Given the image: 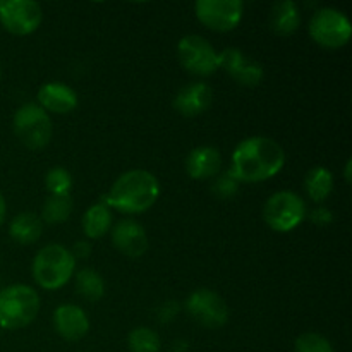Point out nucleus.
Instances as JSON below:
<instances>
[{
  "label": "nucleus",
  "instance_id": "nucleus-16",
  "mask_svg": "<svg viewBox=\"0 0 352 352\" xmlns=\"http://www.w3.org/2000/svg\"><path fill=\"white\" fill-rule=\"evenodd\" d=\"M38 102L47 113H69L78 107V95L71 86L47 82L38 89Z\"/></svg>",
  "mask_w": 352,
  "mask_h": 352
},
{
  "label": "nucleus",
  "instance_id": "nucleus-4",
  "mask_svg": "<svg viewBox=\"0 0 352 352\" xmlns=\"http://www.w3.org/2000/svg\"><path fill=\"white\" fill-rule=\"evenodd\" d=\"M40 311V296L33 287L14 284L0 291V329L28 327Z\"/></svg>",
  "mask_w": 352,
  "mask_h": 352
},
{
  "label": "nucleus",
  "instance_id": "nucleus-20",
  "mask_svg": "<svg viewBox=\"0 0 352 352\" xmlns=\"http://www.w3.org/2000/svg\"><path fill=\"white\" fill-rule=\"evenodd\" d=\"M112 226V213L105 203H96L89 206L82 215V230L89 239H100L109 232Z\"/></svg>",
  "mask_w": 352,
  "mask_h": 352
},
{
  "label": "nucleus",
  "instance_id": "nucleus-27",
  "mask_svg": "<svg viewBox=\"0 0 352 352\" xmlns=\"http://www.w3.org/2000/svg\"><path fill=\"white\" fill-rule=\"evenodd\" d=\"M212 189L219 198H232L239 189V181L230 172H226L215 179Z\"/></svg>",
  "mask_w": 352,
  "mask_h": 352
},
{
  "label": "nucleus",
  "instance_id": "nucleus-28",
  "mask_svg": "<svg viewBox=\"0 0 352 352\" xmlns=\"http://www.w3.org/2000/svg\"><path fill=\"white\" fill-rule=\"evenodd\" d=\"M311 220L316 226H329L333 220V215L329 208H325V206H316L311 212Z\"/></svg>",
  "mask_w": 352,
  "mask_h": 352
},
{
  "label": "nucleus",
  "instance_id": "nucleus-11",
  "mask_svg": "<svg viewBox=\"0 0 352 352\" xmlns=\"http://www.w3.org/2000/svg\"><path fill=\"white\" fill-rule=\"evenodd\" d=\"M43 10L33 0H6L0 3V24L9 33L24 36L40 28Z\"/></svg>",
  "mask_w": 352,
  "mask_h": 352
},
{
  "label": "nucleus",
  "instance_id": "nucleus-8",
  "mask_svg": "<svg viewBox=\"0 0 352 352\" xmlns=\"http://www.w3.org/2000/svg\"><path fill=\"white\" fill-rule=\"evenodd\" d=\"M177 57L182 67L195 76H210L219 69V52L199 34L181 38L177 45Z\"/></svg>",
  "mask_w": 352,
  "mask_h": 352
},
{
  "label": "nucleus",
  "instance_id": "nucleus-2",
  "mask_svg": "<svg viewBox=\"0 0 352 352\" xmlns=\"http://www.w3.org/2000/svg\"><path fill=\"white\" fill-rule=\"evenodd\" d=\"M160 196V184L151 172L136 170L124 172L116 179L105 196V205L122 213H143L157 203Z\"/></svg>",
  "mask_w": 352,
  "mask_h": 352
},
{
  "label": "nucleus",
  "instance_id": "nucleus-19",
  "mask_svg": "<svg viewBox=\"0 0 352 352\" xmlns=\"http://www.w3.org/2000/svg\"><path fill=\"white\" fill-rule=\"evenodd\" d=\"M43 232L41 220L34 213L24 212L12 219L9 227V234L16 243L19 244H33L36 243Z\"/></svg>",
  "mask_w": 352,
  "mask_h": 352
},
{
  "label": "nucleus",
  "instance_id": "nucleus-29",
  "mask_svg": "<svg viewBox=\"0 0 352 352\" xmlns=\"http://www.w3.org/2000/svg\"><path fill=\"white\" fill-rule=\"evenodd\" d=\"M74 258H88L91 254V246L86 241H79L74 244V251H71Z\"/></svg>",
  "mask_w": 352,
  "mask_h": 352
},
{
  "label": "nucleus",
  "instance_id": "nucleus-13",
  "mask_svg": "<svg viewBox=\"0 0 352 352\" xmlns=\"http://www.w3.org/2000/svg\"><path fill=\"white\" fill-rule=\"evenodd\" d=\"M112 243L126 256L140 258L148 250L146 230L134 220H120L112 229Z\"/></svg>",
  "mask_w": 352,
  "mask_h": 352
},
{
  "label": "nucleus",
  "instance_id": "nucleus-30",
  "mask_svg": "<svg viewBox=\"0 0 352 352\" xmlns=\"http://www.w3.org/2000/svg\"><path fill=\"white\" fill-rule=\"evenodd\" d=\"M6 199H3L2 192H0V226L3 223V220H6Z\"/></svg>",
  "mask_w": 352,
  "mask_h": 352
},
{
  "label": "nucleus",
  "instance_id": "nucleus-9",
  "mask_svg": "<svg viewBox=\"0 0 352 352\" xmlns=\"http://www.w3.org/2000/svg\"><path fill=\"white\" fill-rule=\"evenodd\" d=\"M195 12L203 26L227 33L241 23L244 6L241 0H198L195 3Z\"/></svg>",
  "mask_w": 352,
  "mask_h": 352
},
{
  "label": "nucleus",
  "instance_id": "nucleus-15",
  "mask_svg": "<svg viewBox=\"0 0 352 352\" xmlns=\"http://www.w3.org/2000/svg\"><path fill=\"white\" fill-rule=\"evenodd\" d=\"M213 102V91L205 82L184 86L174 98V109L184 117H196L206 112Z\"/></svg>",
  "mask_w": 352,
  "mask_h": 352
},
{
  "label": "nucleus",
  "instance_id": "nucleus-22",
  "mask_svg": "<svg viewBox=\"0 0 352 352\" xmlns=\"http://www.w3.org/2000/svg\"><path fill=\"white\" fill-rule=\"evenodd\" d=\"M76 291L88 301H100L105 294V280L93 268H82L76 275Z\"/></svg>",
  "mask_w": 352,
  "mask_h": 352
},
{
  "label": "nucleus",
  "instance_id": "nucleus-6",
  "mask_svg": "<svg viewBox=\"0 0 352 352\" xmlns=\"http://www.w3.org/2000/svg\"><path fill=\"white\" fill-rule=\"evenodd\" d=\"M306 217V205L294 191H278L267 199L263 219L275 232H291Z\"/></svg>",
  "mask_w": 352,
  "mask_h": 352
},
{
  "label": "nucleus",
  "instance_id": "nucleus-23",
  "mask_svg": "<svg viewBox=\"0 0 352 352\" xmlns=\"http://www.w3.org/2000/svg\"><path fill=\"white\" fill-rule=\"evenodd\" d=\"M72 213V199L69 195H50L43 205V220L50 226L67 222Z\"/></svg>",
  "mask_w": 352,
  "mask_h": 352
},
{
  "label": "nucleus",
  "instance_id": "nucleus-1",
  "mask_svg": "<svg viewBox=\"0 0 352 352\" xmlns=\"http://www.w3.org/2000/svg\"><path fill=\"white\" fill-rule=\"evenodd\" d=\"M284 165L285 151L277 141L254 136L237 144L229 172L239 182H263L277 175Z\"/></svg>",
  "mask_w": 352,
  "mask_h": 352
},
{
  "label": "nucleus",
  "instance_id": "nucleus-32",
  "mask_svg": "<svg viewBox=\"0 0 352 352\" xmlns=\"http://www.w3.org/2000/svg\"><path fill=\"white\" fill-rule=\"evenodd\" d=\"M0 76H2V69H0Z\"/></svg>",
  "mask_w": 352,
  "mask_h": 352
},
{
  "label": "nucleus",
  "instance_id": "nucleus-31",
  "mask_svg": "<svg viewBox=\"0 0 352 352\" xmlns=\"http://www.w3.org/2000/svg\"><path fill=\"white\" fill-rule=\"evenodd\" d=\"M351 167H352V160L349 158V160L346 162V181L351 182Z\"/></svg>",
  "mask_w": 352,
  "mask_h": 352
},
{
  "label": "nucleus",
  "instance_id": "nucleus-21",
  "mask_svg": "<svg viewBox=\"0 0 352 352\" xmlns=\"http://www.w3.org/2000/svg\"><path fill=\"white\" fill-rule=\"evenodd\" d=\"M305 189L315 203L325 201L333 189V175L329 168L313 167L305 177Z\"/></svg>",
  "mask_w": 352,
  "mask_h": 352
},
{
  "label": "nucleus",
  "instance_id": "nucleus-12",
  "mask_svg": "<svg viewBox=\"0 0 352 352\" xmlns=\"http://www.w3.org/2000/svg\"><path fill=\"white\" fill-rule=\"evenodd\" d=\"M219 67H222L237 85L258 86L263 81V65L248 57L239 48H226L219 54Z\"/></svg>",
  "mask_w": 352,
  "mask_h": 352
},
{
  "label": "nucleus",
  "instance_id": "nucleus-3",
  "mask_svg": "<svg viewBox=\"0 0 352 352\" xmlns=\"http://www.w3.org/2000/svg\"><path fill=\"white\" fill-rule=\"evenodd\" d=\"M33 277L41 289L57 291L67 284L76 270V258L60 244L41 248L33 260Z\"/></svg>",
  "mask_w": 352,
  "mask_h": 352
},
{
  "label": "nucleus",
  "instance_id": "nucleus-25",
  "mask_svg": "<svg viewBox=\"0 0 352 352\" xmlns=\"http://www.w3.org/2000/svg\"><path fill=\"white\" fill-rule=\"evenodd\" d=\"M45 186L50 195H69L72 189V175L65 168L55 167L45 175Z\"/></svg>",
  "mask_w": 352,
  "mask_h": 352
},
{
  "label": "nucleus",
  "instance_id": "nucleus-14",
  "mask_svg": "<svg viewBox=\"0 0 352 352\" xmlns=\"http://www.w3.org/2000/svg\"><path fill=\"white\" fill-rule=\"evenodd\" d=\"M54 327L62 339L76 342L88 333L89 320L79 306L62 305L54 311Z\"/></svg>",
  "mask_w": 352,
  "mask_h": 352
},
{
  "label": "nucleus",
  "instance_id": "nucleus-10",
  "mask_svg": "<svg viewBox=\"0 0 352 352\" xmlns=\"http://www.w3.org/2000/svg\"><path fill=\"white\" fill-rule=\"evenodd\" d=\"M186 309L196 323L206 329H220L229 320V306L217 292L196 289L186 299Z\"/></svg>",
  "mask_w": 352,
  "mask_h": 352
},
{
  "label": "nucleus",
  "instance_id": "nucleus-17",
  "mask_svg": "<svg viewBox=\"0 0 352 352\" xmlns=\"http://www.w3.org/2000/svg\"><path fill=\"white\" fill-rule=\"evenodd\" d=\"M220 168H222V155L213 146L195 148L186 158V172L196 181L217 177Z\"/></svg>",
  "mask_w": 352,
  "mask_h": 352
},
{
  "label": "nucleus",
  "instance_id": "nucleus-7",
  "mask_svg": "<svg viewBox=\"0 0 352 352\" xmlns=\"http://www.w3.org/2000/svg\"><path fill=\"white\" fill-rule=\"evenodd\" d=\"M309 34L323 48H340L349 43L352 26L349 17L340 10L325 7L313 14Z\"/></svg>",
  "mask_w": 352,
  "mask_h": 352
},
{
  "label": "nucleus",
  "instance_id": "nucleus-26",
  "mask_svg": "<svg viewBox=\"0 0 352 352\" xmlns=\"http://www.w3.org/2000/svg\"><path fill=\"white\" fill-rule=\"evenodd\" d=\"M296 352H333L329 339L315 332H306L296 339Z\"/></svg>",
  "mask_w": 352,
  "mask_h": 352
},
{
  "label": "nucleus",
  "instance_id": "nucleus-18",
  "mask_svg": "<svg viewBox=\"0 0 352 352\" xmlns=\"http://www.w3.org/2000/svg\"><path fill=\"white\" fill-rule=\"evenodd\" d=\"M301 23L298 3L292 0H280L272 6L270 10V26L280 36H289L294 33Z\"/></svg>",
  "mask_w": 352,
  "mask_h": 352
},
{
  "label": "nucleus",
  "instance_id": "nucleus-24",
  "mask_svg": "<svg viewBox=\"0 0 352 352\" xmlns=\"http://www.w3.org/2000/svg\"><path fill=\"white\" fill-rule=\"evenodd\" d=\"M131 352H160V337L148 327H138L127 337Z\"/></svg>",
  "mask_w": 352,
  "mask_h": 352
},
{
  "label": "nucleus",
  "instance_id": "nucleus-5",
  "mask_svg": "<svg viewBox=\"0 0 352 352\" xmlns=\"http://www.w3.org/2000/svg\"><path fill=\"white\" fill-rule=\"evenodd\" d=\"M14 131L24 146L30 150H41L50 143L54 126L50 116L40 105L26 103L19 107L14 116Z\"/></svg>",
  "mask_w": 352,
  "mask_h": 352
}]
</instances>
